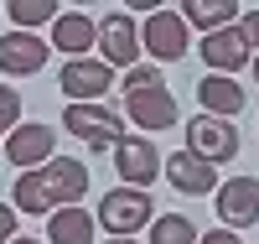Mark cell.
I'll return each instance as SVG.
<instances>
[{
    "label": "cell",
    "instance_id": "15",
    "mask_svg": "<svg viewBox=\"0 0 259 244\" xmlns=\"http://www.w3.org/2000/svg\"><path fill=\"white\" fill-rule=\"evenodd\" d=\"M52 47L68 52V62L73 57H89V47H99V21H89L83 11H62L52 21Z\"/></svg>",
    "mask_w": 259,
    "mask_h": 244
},
{
    "label": "cell",
    "instance_id": "23",
    "mask_svg": "<svg viewBox=\"0 0 259 244\" xmlns=\"http://www.w3.org/2000/svg\"><path fill=\"white\" fill-rule=\"evenodd\" d=\"M16 125H21V94H16L11 83H0V130L11 135Z\"/></svg>",
    "mask_w": 259,
    "mask_h": 244
},
{
    "label": "cell",
    "instance_id": "7",
    "mask_svg": "<svg viewBox=\"0 0 259 244\" xmlns=\"http://www.w3.org/2000/svg\"><path fill=\"white\" fill-rule=\"evenodd\" d=\"M182 115H177V99L171 88H140V94H124V125H135V135H161L171 130Z\"/></svg>",
    "mask_w": 259,
    "mask_h": 244
},
{
    "label": "cell",
    "instance_id": "19",
    "mask_svg": "<svg viewBox=\"0 0 259 244\" xmlns=\"http://www.w3.org/2000/svg\"><path fill=\"white\" fill-rule=\"evenodd\" d=\"M11 208H16V213H31V218H47V213H52V197H47V182H41V171H16Z\"/></svg>",
    "mask_w": 259,
    "mask_h": 244
},
{
    "label": "cell",
    "instance_id": "21",
    "mask_svg": "<svg viewBox=\"0 0 259 244\" xmlns=\"http://www.w3.org/2000/svg\"><path fill=\"white\" fill-rule=\"evenodd\" d=\"M197 224H192L187 213H156L150 218V239L145 244H197Z\"/></svg>",
    "mask_w": 259,
    "mask_h": 244
},
{
    "label": "cell",
    "instance_id": "12",
    "mask_svg": "<svg viewBox=\"0 0 259 244\" xmlns=\"http://www.w3.org/2000/svg\"><path fill=\"white\" fill-rule=\"evenodd\" d=\"M47 57H52V42H41L36 31H6L0 37V73H11V78L41 73Z\"/></svg>",
    "mask_w": 259,
    "mask_h": 244
},
{
    "label": "cell",
    "instance_id": "5",
    "mask_svg": "<svg viewBox=\"0 0 259 244\" xmlns=\"http://www.w3.org/2000/svg\"><path fill=\"white\" fill-rule=\"evenodd\" d=\"M52 156H57V130L41 125V120H21L6 135V161L16 171H41Z\"/></svg>",
    "mask_w": 259,
    "mask_h": 244
},
{
    "label": "cell",
    "instance_id": "8",
    "mask_svg": "<svg viewBox=\"0 0 259 244\" xmlns=\"http://www.w3.org/2000/svg\"><path fill=\"white\" fill-rule=\"evenodd\" d=\"M57 83L68 94V104H104V94L114 88V68L99 57H73V62H62Z\"/></svg>",
    "mask_w": 259,
    "mask_h": 244
},
{
    "label": "cell",
    "instance_id": "3",
    "mask_svg": "<svg viewBox=\"0 0 259 244\" xmlns=\"http://www.w3.org/2000/svg\"><path fill=\"white\" fill-rule=\"evenodd\" d=\"M187 47H192V31H187L182 11H166V6H161V11L145 16V26H140V52H145L150 62H182Z\"/></svg>",
    "mask_w": 259,
    "mask_h": 244
},
{
    "label": "cell",
    "instance_id": "24",
    "mask_svg": "<svg viewBox=\"0 0 259 244\" xmlns=\"http://www.w3.org/2000/svg\"><path fill=\"white\" fill-rule=\"evenodd\" d=\"M239 37L249 42V52H259V11H244L239 16Z\"/></svg>",
    "mask_w": 259,
    "mask_h": 244
},
{
    "label": "cell",
    "instance_id": "4",
    "mask_svg": "<svg viewBox=\"0 0 259 244\" xmlns=\"http://www.w3.org/2000/svg\"><path fill=\"white\" fill-rule=\"evenodd\" d=\"M239 146H244V135H239V125H233V120L197 115V120L187 125V151H192V156H202L207 166L233 161V156H239Z\"/></svg>",
    "mask_w": 259,
    "mask_h": 244
},
{
    "label": "cell",
    "instance_id": "28",
    "mask_svg": "<svg viewBox=\"0 0 259 244\" xmlns=\"http://www.w3.org/2000/svg\"><path fill=\"white\" fill-rule=\"evenodd\" d=\"M104 244H140V239H104Z\"/></svg>",
    "mask_w": 259,
    "mask_h": 244
},
{
    "label": "cell",
    "instance_id": "27",
    "mask_svg": "<svg viewBox=\"0 0 259 244\" xmlns=\"http://www.w3.org/2000/svg\"><path fill=\"white\" fill-rule=\"evenodd\" d=\"M11 244H41V239H26V234H16V239H11Z\"/></svg>",
    "mask_w": 259,
    "mask_h": 244
},
{
    "label": "cell",
    "instance_id": "13",
    "mask_svg": "<svg viewBox=\"0 0 259 244\" xmlns=\"http://www.w3.org/2000/svg\"><path fill=\"white\" fill-rule=\"evenodd\" d=\"M41 182H47V197H52V213L57 208H78V197H89V166L78 156H52L41 166Z\"/></svg>",
    "mask_w": 259,
    "mask_h": 244
},
{
    "label": "cell",
    "instance_id": "29",
    "mask_svg": "<svg viewBox=\"0 0 259 244\" xmlns=\"http://www.w3.org/2000/svg\"><path fill=\"white\" fill-rule=\"evenodd\" d=\"M249 68H254V78H259V52H254V62H249Z\"/></svg>",
    "mask_w": 259,
    "mask_h": 244
},
{
    "label": "cell",
    "instance_id": "16",
    "mask_svg": "<svg viewBox=\"0 0 259 244\" xmlns=\"http://www.w3.org/2000/svg\"><path fill=\"white\" fill-rule=\"evenodd\" d=\"M197 104H202V115H212V120H233V115H244V83L223 78V73H207L197 83Z\"/></svg>",
    "mask_w": 259,
    "mask_h": 244
},
{
    "label": "cell",
    "instance_id": "10",
    "mask_svg": "<svg viewBox=\"0 0 259 244\" xmlns=\"http://www.w3.org/2000/svg\"><path fill=\"white\" fill-rule=\"evenodd\" d=\"M99 62L124 68V73L140 62V26H135L124 11H109V16L99 21Z\"/></svg>",
    "mask_w": 259,
    "mask_h": 244
},
{
    "label": "cell",
    "instance_id": "30",
    "mask_svg": "<svg viewBox=\"0 0 259 244\" xmlns=\"http://www.w3.org/2000/svg\"><path fill=\"white\" fill-rule=\"evenodd\" d=\"M0 146H6V130H0Z\"/></svg>",
    "mask_w": 259,
    "mask_h": 244
},
{
    "label": "cell",
    "instance_id": "2",
    "mask_svg": "<svg viewBox=\"0 0 259 244\" xmlns=\"http://www.w3.org/2000/svg\"><path fill=\"white\" fill-rule=\"evenodd\" d=\"M62 130L78 135L89 151H114L124 141V115H114L109 104H68L62 109Z\"/></svg>",
    "mask_w": 259,
    "mask_h": 244
},
{
    "label": "cell",
    "instance_id": "26",
    "mask_svg": "<svg viewBox=\"0 0 259 244\" xmlns=\"http://www.w3.org/2000/svg\"><path fill=\"white\" fill-rule=\"evenodd\" d=\"M197 244H244V239L233 234V229H223V224H218V229H207V234H202Z\"/></svg>",
    "mask_w": 259,
    "mask_h": 244
},
{
    "label": "cell",
    "instance_id": "18",
    "mask_svg": "<svg viewBox=\"0 0 259 244\" xmlns=\"http://www.w3.org/2000/svg\"><path fill=\"white\" fill-rule=\"evenodd\" d=\"M182 21L197 26L202 37H212V31H223V26H239V6H233V0H187Z\"/></svg>",
    "mask_w": 259,
    "mask_h": 244
},
{
    "label": "cell",
    "instance_id": "14",
    "mask_svg": "<svg viewBox=\"0 0 259 244\" xmlns=\"http://www.w3.org/2000/svg\"><path fill=\"white\" fill-rule=\"evenodd\" d=\"M197 57L207 62L212 73H223V78H233V73H244L249 62H254V52H249V42L239 37V26H223V31H212V37H202V42H197Z\"/></svg>",
    "mask_w": 259,
    "mask_h": 244
},
{
    "label": "cell",
    "instance_id": "22",
    "mask_svg": "<svg viewBox=\"0 0 259 244\" xmlns=\"http://www.w3.org/2000/svg\"><path fill=\"white\" fill-rule=\"evenodd\" d=\"M119 83H124V94H140V88H161L166 78L156 73V62H135L130 73H119Z\"/></svg>",
    "mask_w": 259,
    "mask_h": 244
},
{
    "label": "cell",
    "instance_id": "1",
    "mask_svg": "<svg viewBox=\"0 0 259 244\" xmlns=\"http://www.w3.org/2000/svg\"><path fill=\"white\" fill-rule=\"evenodd\" d=\"M94 218H99V229L109 234V239H135L140 229H150L156 203H150V192H140V187H109V192L99 197Z\"/></svg>",
    "mask_w": 259,
    "mask_h": 244
},
{
    "label": "cell",
    "instance_id": "11",
    "mask_svg": "<svg viewBox=\"0 0 259 244\" xmlns=\"http://www.w3.org/2000/svg\"><path fill=\"white\" fill-rule=\"evenodd\" d=\"M161 177L182 197H212L218 192V166H207L202 156H192V151H171V156L161 161Z\"/></svg>",
    "mask_w": 259,
    "mask_h": 244
},
{
    "label": "cell",
    "instance_id": "20",
    "mask_svg": "<svg viewBox=\"0 0 259 244\" xmlns=\"http://www.w3.org/2000/svg\"><path fill=\"white\" fill-rule=\"evenodd\" d=\"M6 16H11V31H36V26H52L62 16V6L57 0H11Z\"/></svg>",
    "mask_w": 259,
    "mask_h": 244
},
{
    "label": "cell",
    "instance_id": "17",
    "mask_svg": "<svg viewBox=\"0 0 259 244\" xmlns=\"http://www.w3.org/2000/svg\"><path fill=\"white\" fill-rule=\"evenodd\" d=\"M94 234H99V218L83 208V203L47 213V239H52V244H99Z\"/></svg>",
    "mask_w": 259,
    "mask_h": 244
},
{
    "label": "cell",
    "instance_id": "9",
    "mask_svg": "<svg viewBox=\"0 0 259 244\" xmlns=\"http://www.w3.org/2000/svg\"><path fill=\"white\" fill-rule=\"evenodd\" d=\"M212 208H218L223 229H254L259 224V177H228V182H218V192H212Z\"/></svg>",
    "mask_w": 259,
    "mask_h": 244
},
{
    "label": "cell",
    "instance_id": "25",
    "mask_svg": "<svg viewBox=\"0 0 259 244\" xmlns=\"http://www.w3.org/2000/svg\"><path fill=\"white\" fill-rule=\"evenodd\" d=\"M11 239H16V208L0 203V244H11Z\"/></svg>",
    "mask_w": 259,
    "mask_h": 244
},
{
    "label": "cell",
    "instance_id": "6",
    "mask_svg": "<svg viewBox=\"0 0 259 244\" xmlns=\"http://www.w3.org/2000/svg\"><path fill=\"white\" fill-rule=\"evenodd\" d=\"M161 151H156V141L150 135H124L119 146H114V171H119V187H140V192H150V182L161 177Z\"/></svg>",
    "mask_w": 259,
    "mask_h": 244
}]
</instances>
